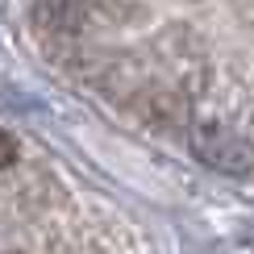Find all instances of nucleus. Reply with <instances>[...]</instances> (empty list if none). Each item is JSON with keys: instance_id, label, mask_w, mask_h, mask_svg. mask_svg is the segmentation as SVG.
<instances>
[{"instance_id": "f257e3e1", "label": "nucleus", "mask_w": 254, "mask_h": 254, "mask_svg": "<svg viewBox=\"0 0 254 254\" xmlns=\"http://www.w3.org/2000/svg\"><path fill=\"white\" fill-rule=\"evenodd\" d=\"M13 163H17V142H13V133L0 129V167H13Z\"/></svg>"}]
</instances>
